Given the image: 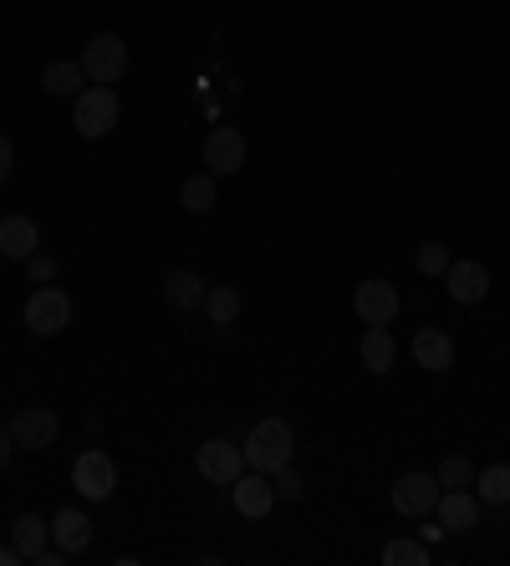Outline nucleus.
I'll return each mask as SVG.
<instances>
[{"label":"nucleus","instance_id":"f257e3e1","mask_svg":"<svg viewBox=\"0 0 510 566\" xmlns=\"http://www.w3.org/2000/svg\"><path fill=\"white\" fill-rule=\"evenodd\" d=\"M246 470H261V474H275L291 464V449H296V434H291L287 419H261L256 429L246 434Z\"/></svg>","mask_w":510,"mask_h":566},{"label":"nucleus","instance_id":"f03ea898","mask_svg":"<svg viewBox=\"0 0 510 566\" xmlns=\"http://www.w3.org/2000/svg\"><path fill=\"white\" fill-rule=\"evenodd\" d=\"M118 113H123L118 93H113V87H97V82L72 97V128H77L82 138H107V133L118 128Z\"/></svg>","mask_w":510,"mask_h":566},{"label":"nucleus","instance_id":"7ed1b4c3","mask_svg":"<svg viewBox=\"0 0 510 566\" xmlns=\"http://www.w3.org/2000/svg\"><path fill=\"white\" fill-rule=\"evenodd\" d=\"M82 72H87V82H97V87H113V82H123V72H128V41L118 36V31H97V36L82 46Z\"/></svg>","mask_w":510,"mask_h":566},{"label":"nucleus","instance_id":"20e7f679","mask_svg":"<svg viewBox=\"0 0 510 566\" xmlns=\"http://www.w3.org/2000/svg\"><path fill=\"white\" fill-rule=\"evenodd\" d=\"M439 495H445V485H439V474H424V470L398 474V480H393V490H388L393 511L408 515V521H424V515H434Z\"/></svg>","mask_w":510,"mask_h":566},{"label":"nucleus","instance_id":"39448f33","mask_svg":"<svg viewBox=\"0 0 510 566\" xmlns=\"http://www.w3.org/2000/svg\"><path fill=\"white\" fill-rule=\"evenodd\" d=\"M72 490L92 505L107 501V495L118 490V464H113V454H103V449H82L77 460H72Z\"/></svg>","mask_w":510,"mask_h":566},{"label":"nucleus","instance_id":"423d86ee","mask_svg":"<svg viewBox=\"0 0 510 566\" xmlns=\"http://www.w3.org/2000/svg\"><path fill=\"white\" fill-rule=\"evenodd\" d=\"M195 470L210 480L215 490H230L246 474V449L230 444V439H205V444L195 449Z\"/></svg>","mask_w":510,"mask_h":566},{"label":"nucleus","instance_id":"0eeeda50","mask_svg":"<svg viewBox=\"0 0 510 566\" xmlns=\"http://www.w3.org/2000/svg\"><path fill=\"white\" fill-rule=\"evenodd\" d=\"M27 327L37 332V337H56V332L72 327V296H66L62 286H37L27 302Z\"/></svg>","mask_w":510,"mask_h":566},{"label":"nucleus","instance_id":"6e6552de","mask_svg":"<svg viewBox=\"0 0 510 566\" xmlns=\"http://www.w3.org/2000/svg\"><path fill=\"white\" fill-rule=\"evenodd\" d=\"M398 306H404V296H398V286L383 276L363 281V286L353 291V312L363 316V327H388L393 316H398Z\"/></svg>","mask_w":510,"mask_h":566},{"label":"nucleus","instance_id":"1a4fd4ad","mask_svg":"<svg viewBox=\"0 0 510 566\" xmlns=\"http://www.w3.org/2000/svg\"><path fill=\"white\" fill-rule=\"evenodd\" d=\"M205 169H210L215 179H230V174L246 169V133L220 123V128L205 138Z\"/></svg>","mask_w":510,"mask_h":566},{"label":"nucleus","instance_id":"9d476101","mask_svg":"<svg viewBox=\"0 0 510 566\" xmlns=\"http://www.w3.org/2000/svg\"><path fill=\"white\" fill-rule=\"evenodd\" d=\"M230 505H236L246 521H266V515L275 511V480L261 470H246L236 485H230Z\"/></svg>","mask_w":510,"mask_h":566},{"label":"nucleus","instance_id":"9b49d317","mask_svg":"<svg viewBox=\"0 0 510 566\" xmlns=\"http://www.w3.org/2000/svg\"><path fill=\"white\" fill-rule=\"evenodd\" d=\"M439 281H445L455 306H480L485 296H490V271H485L480 261H449V271Z\"/></svg>","mask_w":510,"mask_h":566},{"label":"nucleus","instance_id":"f8f14e48","mask_svg":"<svg viewBox=\"0 0 510 566\" xmlns=\"http://www.w3.org/2000/svg\"><path fill=\"white\" fill-rule=\"evenodd\" d=\"M56 434H62V423H56L52 409H21L11 419V439L15 449H31V454H41V449H52Z\"/></svg>","mask_w":510,"mask_h":566},{"label":"nucleus","instance_id":"ddd939ff","mask_svg":"<svg viewBox=\"0 0 510 566\" xmlns=\"http://www.w3.org/2000/svg\"><path fill=\"white\" fill-rule=\"evenodd\" d=\"M434 515H439V526H445L449 536H465V531L480 526V495H470V490H445L439 505H434Z\"/></svg>","mask_w":510,"mask_h":566},{"label":"nucleus","instance_id":"4468645a","mask_svg":"<svg viewBox=\"0 0 510 566\" xmlns=\"http://www.w3.org/2000/svg\"><path fill=\"white\" fill-rule=\"evenodd\" d=\"M414 363L424 373H449L455 368V337L439 327H419L414 332Z\"/></svg>","mask_w":510,"mask_h":566},{"label":"nucleus","instance_id":"2eb2a0df","mask_svg":"<svg viewBox=\"0 0 510 566\" xmlns=\"http://www.w3.org/2000/svg\"><path fill=\"white\" fill-rule=\"evenodd\" d=\"M41 251V230L37 220H27V214H6L0 220V255L6 261H27V255Z\"/></svg>","mask_w":510,"mask_h":566},{"label":"nucleus","instance_id":"dca6fc26","mask_svg":"<svg viewBox=\"0 0 510 566\" xmlns=\"http://www.w3.org/2000/svg\"><path fill=\"white\" fill-rule=\"evenodd\" d=\"M205 291H210V281L199 276V271H169V276H164V302H169V312H199V306H205Z\"/></svg>","mask_w":510,"mask_h":566},{"label":"nucleus","instance_id":"f3484780","mask_svg":"<svg viewBox=\"0 0 510 566\" xmlns=\"http://www.w3.org/2000/svg\"><path fill=\"white\" fill-rule=\"evenodd\" d=\"M52 541L66 556H82L92 546V521L82 511H56L52 515Z\"/></svg>","mask_w":510,"mask_h":566},{"label":"nucleus","instance_id":"a211bd4d","mask_svg":"<svg viewBox=\"0 0 510 566\" xmlns=\"http://www.w3.org/2000/svg\"><path fill=\"white\" fill-rule=\"evenodd\" d=\"M11 546L21 556H27V562H37V552H46V546H52V521H41V515H15L11 521Z\"/></svg>","mask_w":510,"mask_h":566},{"label":"nucleus","instance_id":"6ab92c4d","mask_svg":"<svg viewBox=\"0 0 510 566\" xmlns=\"http://www.w3.org/2000/svg\"><path fill=\"white\" fill-rule=\"evenodd\" d=\"M179 205L189 214H210L215 205H220V179H215L210 169H205V174H189V179H184V189H179Z\"/></svg>","mask_w":510,"mask_h":566},{"label":"nucleus","instance_id":"aec40b11","mask_svg":"<svg viewBox=\"0 0 510 566\" xmlns=\"http://www.w3.org/2000/svg\"><path fill=\"white\" fill-rule=\"evenodd\" d=\"M475 495H480V505H496V511H506L510 505V464H485V470H475Z\"/></svg>","mask_w":510,"mask_h":566},{"label":"nucleus","instance_id":"412c9836","mask_svg":"<svg viewBox=\"0 0 510 566\" xmlns=\"http://www.w3.org/2000/svg\"><path fill=\"white\" fill-rule=\"evenodd\" d=\"M41 87H46L52 97H77L82 87H87V72H82V62H46Z\"/></svg>","mask_w":510,"mask_h":566},{"label":"nucleus","instance_id":"4be33fe9","mask_svg":"<svg viewBox=\"0 0 510 566\" xmlns=\"http://www.w3.org/2000/svg\"><path fill=\"white\" fill-rule=\"evenodd\" d=\"M393 357H398V343H393V332H388V327H367V332H363V368L383 378V373L393 368Z\"/></svg>","mask_w":510,"mask_h":566},{"label":"nucleus","instance_id":"5701e85b","mask_svg":"<svg viewBox=\"0 0 510 566\" xmlns=\"http://www.w3.org/2000/svg\"><path fill=\"white\" fill-rule=\"evenodd\" d=\"M205 316H210L215 327H230L240 316V291L236 286H210L205 291Z\"/></svg>","mask_w":510,"mask_h":566},{"label":"nucleus","instance_id":"b1692460","mask_svg":"<svg viewBox=\"0 0 510 566\" xmlns=\"http://www.w3.org/2000/svg\"><path fill=\"white\" fill-rule=\"evenodd\" d=\"M383 566H429V541H408V536L388 541L383 546Z\"/></svg>","mask_w":510,"mask_h":566},{"label":"nucleus","instance_id":"393cba45","mask_svg":"<svg viewBox=\"0 0 510 566\" xmlns=\"http://www.w3.org/2000/svg\"><path fill=\"white\" fill-rule=\"evenodd\" d=\"M439 485L445 490H470L475 485V464L465 460V454H449V460L439 464Z\"/></svg>","mask_w":510,"mask_h":566},{"label":"nucleus","instance_id":"a878e982","mask_svg":"<svg viewBox=\"0 0 510 566\" xmlns=\"http://www.w3.org/2000/svg\"><path fill=\"white\" fill-rule=\"evenodd\" d=\"M414 261H419V276L439 281L449 271V261H455V255H449V245H434V240H429V245H419V255H414Z\"/></svg>","mask_w":510,"mask_h":566},{"label":"nucleus","instance_id":"bb28decb","mask_svg":"<svg viewBox=\"0 0 510 566\" xmlns=\"http://www.w3.org/2000/svg\"><path fill=\"white\" fill-rule=\"evenodd\" d=\"M271 480H275V501H301V495H306V485H301V474L291 470V464L287 470H275Z\"/></svg>","mask_w":510,"mask_h":566},{"label":"nucleus","instance_id":"cd10ccee","mask_svg":"<svg viewBox=\"0 0 510 566\" xmlns=\"http://www.w3.org/2000/svg\"><path fill=\"white\" fill-rule=\"evenodd\" d=\"M27 276L37 281V286H46V281H56V255H46V251L27 255Z\"/></svg>","mask_w":510,"mask_h":566},{"label":"nucleus","instance_id":"c85d7f7f","mask_svg":"<svg viewBox=\"0 0 510 566\" xmlns=\"http://www.w3.org/2000/svg\"><path fill=\"white\" fill-rule=\"evenodd\" d=\"M11 169H15V148H11V138L0 133V185L11 179Z\"/></svg>","mask_w":510,"mask_h":566},{"label":"nucleus","instance_id":"c756f323","mask_svg":"<svg viewBox=\"0 0 510 566\" xmlns=\"http://www.w3.org/2000/svg\"><path fill=\"white\" fill-rule=\"evenodd\" d=\"M11 454H15V439H11V429H0V470L11 464Z\"/></svg>","mask_w":510,"mask_h":566},{"label":"nucleus","instance_id":"7c9ffc66","mask_svg":"<svg viewBox=\"0 0 510 566\" xmlns=\"http://www.w3.org/2000/svg\"><path fill=\"white\" fill-rule=\"evenodd\" d=\"M419 536H424V541H445V536H449V531H445V526H439V521H424V531H419Z\"/></svg>","mask_w":510,"mask_h":566},{"label":"nucleus","instance_id":"2f4dec72","mask_svg":"<svg viewBox=\"0 0 510 566\" xmlns=\"http://www.w3.org/2000/svg\"><path fill=\"white\" fill-rule=\"evenodd\" d=\"M21 562H27V556L15 552V546H0V566H21Z\"/></svg>","mask_w":510,"mask_h":566}]
</instances>
